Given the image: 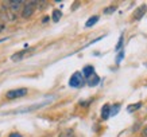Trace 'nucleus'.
Wrapping results in <instances>:
<instances>
[{
    "instance_id": "obj_1",
    "label": "nucleus",
    "mask_w": 147,
    "mask_h": 137,
    "mask_svg": "<svg viewBox=\"0 0 147 137\" xmlns=\"http://www.w3.org/2000/svg\"><path fill=\"white\" fill-rule=\"evenodd\" d=\"M85 84L84 81V75L81 74V71H76V73H73V75L70 77V80H69V86L70 88H82Z\"/></svg>"
},
{
    "instance_id": "obj_2",
    "label": "nucleus",
    "mask_w": 147,
    "mask_h": 137,
    "mask_svg": "<svg viewBox=\"0 0 147 137\" xmlns=\"http://www.w3.org/2000/svg\"><path fill=\"white\" fill-rule=\"evenodd\" d=\"M16 19V13L12 12L7 7H0V20L3 22H13Z\"/></svg>"
},
{
    "instance_id": "obj_3",
    "label": "nucleus",
    "mask_w": 147,
    "mask_h": 137,
    "mask_svg": "<svg viewBox=\"0 0 147 137\" xmlns=\"http://www.w3.org/2000/svg\"><path fill=\"white\" fill-rule=\"evenodd\" d=\"M35 8H36V1L24 3L23 9H22V18L27 19V18H30V16H32V13L35 12Z\"/></svg>"
},
{
    "instance_id": "obj_4",
    "label": "nucleus",
    "mask_w": 147,
    "mask_h": 137,
    "mask_svg": "<svg viewBox=\"0 0 147 137\" xmlns=\"http://www.w3.org/2000/svg\"><path fill=\"white\" fill-rule=\"evenodd\" d=\"M27 94V89L26 88H20V89H13V90H9L7 92L5 97L8 100H15V98H22Z\"/></svg>"
},
{
    "instance_id": "obj_5",
    "label": "nucleus",
    "mask_w": 147,
    "mask_h": 137,
    "mask_svg": "<svg viewBox=\"0 0 147 137\" xmlns=\"http://www.w3.org/2000/svg\"><path fill=\"white\" fill-rule=\"evenodd\" d=\"M146 12H147V5L146 4L138 7V8L135 9V12H134V20H140V19L146 15Z\"/></svg>"
},
{
    "instance_id": "obj_6",
    "label": "nucleus",
    "mask_w": 147,
    "mask_h": 137,
    "mask_svg": "<svg viewBox=\"0 0 147 137\" xmlns=\"http://www.w3.org/2000/svg\"><path fill=\"white\" fill-rule=\"evenodd\" d=\"M50 101H45L42 102V104H36V105L34 106H30V108H26V109H18V110H15L13 113H27V112H32V110H36V109H39V108H42V106L47 105Z\"/></svg>"
},
{
    "instance_id": "obj_7",
    "label": "nucleus",
    "mask_w": 147,
    "mask_h": 137,
    "mask_svg": "<svg viewBox=\"0 0 147 137\" xmlns=\"http://www.w3.org/2000/svg\"><path fill=\"white\" fill-rule=\"evenodd\" d=\"M5 5H7V8H9L12 12H16L18 9H20L24 5V3L23 1H8V3H5Z\"/></svg>"
},
{
    "instance_id": "obj_8",
    "label": "nucleus",
    "mask_w": 147,
    "mask_h": 137,
    "mask_svg": "<svg viewBox=\"0 0 147 137\" xmlns=\"http://www.w3.org/2000/svg\"><path fill=\"white\" fill-rule=\"evenodd\" d=\"M81 74L84 75L85 78H86V80H88V78H89L90 75H93L94 74V67L93 66H85L84 69H82V73H81Z\"/></svg>"
},
{
    "instance_id": "obj_9",
    "label": "nucleus",
    "mask_w": 147,
    "mask_h": 137,
    "mask_svg": "<svg viewBox=\"0 0 147 137\" xmlns=\"http://www.w3.org/2000/svg\"><path fill=\"white\" fill-rule=\"evenodd\" d=\"M100 82V77H98L96 73H94L93 75H90L89 78H88V85H89L90 88H93V86H96V85Z\"/></svg>"
},
{
    "instance_id": "obj_10",
    "label": "nucleus",
    "mask_w": 147,
    "mask_h": 137,
    "mask_svg": "<svg viewBox=\"0 0 147 137\" xmlns=\"http://www.w3.org/2000/svg\"><path fill=\"white\" fill-rule=\"evenodd\" d=\"M111 116V106L108 105H104L101 109V118L102 120H108V117Z\"/></svg>"
},
{
    "instance_id": "obj_11",
    "label": "nucleus",
    "mask_w": 147,
    "mask_h": 137,
    "mask_svg": "<svg viewBox=\"0 0 147 137\" xmlns=\"http://www.w3.org/2000/svg\"><path fill=\"white\" fill-rule=\"evenodd\" d=\"M98 16L97 15H94V16H92V18H89L88 19V22L85 23V27H86V28H88V27H92V26H94V24H96V23L98 22Z\"/></svg>"
},
{
    "instance_id": "obj_12",
    "label": "nucleus",
    "mask_w": 147,
    "mask_h": 137,
    "mask_svg": "<svg viewBox=\"0 0 147 137\" xmlns=\"http://www.w3.org/2000/svg\"><path fill=\"white\" fill-rule=\"evenodd\" d=\"M140 106H142V102H136V104H132V105H129L128 108H127V112H128V113H134L135 110H138Z\"/></svg>"
},
{
    "instance_id": "obj_13",
    "label": "nucleus",
    "mask_w": 147,
    "mask_h": 137,
    "mask_svg": "<svg viewBox=\"0 0 147 137\" xmlns=\"http://www.w3.org/2000/svg\"><path fill=\"white\" fill-rule=\"evenodd\" d=\"M26 53H27L26 50H23V51H20V53H18V54H13L12 57H11V59H12V61H15V62H19V61L24 57V54H26Z\"/></svg>"
},
{
    "instance_id": "obj_14",
    "label": "nucleus",
    "mask_w": 147,
    "mask_h": 137,
    "mask_svg": "<svg viewBox=\"0 0 147 137\" xmlns=\"http://www.w3.org/2000/svg\"><path fill=\"white\" fill-rule=\"evenodd\" d=\"M51 18H53V20L55 23L59 22V19L62 18V12H61L59 9H54V11H53V16H51Z\"/></svg>"
},
{
    "instance_id": "obj_15",
    "label": "nucleus",
    "mask_w": 147,
    "mask_h": 137,
    "mask_svg": "<svg viewBox=\"0 0 147 137\" xmlns=\"http://www.w3.org/2000/svg\"><path fill=\"white\" fill-rule=\"evenodd\" d=\"M58 137H76V136H74V132H73L71 129H66V130H63V132L59 133Z\"/></svg>"
},
{
    "instance_id": "obj_16",
    "label": "nucleus",
    "mask_w": 147,
    "mask_h": 137,
    "mask_svg": "<svg viewBox=\"0 0 147 137\" xmlns=\"http://www.w3.org/2000/svg\"><path fill=\"white\" fill-rule=\"evenodd\" d=\"M120 110V104H115V106L111 108V116H116Z\"/></svg>"
},
{
    "instance_id": "obj_17",
    "label": "nucleus",
    "mask_w": 147,
    "mask_h": 137,
    "mask_svg": "<svg viewBox=\"0 0 147 137\" xmlns=\"http://www.w3.org/2000/svg\"><path fill=\"white\" fill-rule=\"evenodd\" d=\"M123 58H124V50H121L120 53H119V55L116 57V63L119 65V63H120L121 61H123Z\"/></svg>"
},
{
    "instance_id": "obj_18",
    "label": "nucleus",
    "mask_w": 147,
    "mask_h": 137,
    "mask_svg": "<svg viewBox=\"0 0 147 137\" xmlns=\"http://www.w3.org/2000/svg\"><path fill=\"white\" fill-rule=\"evenodd\" d=\"M121 46H123V35H120V38H119V42H117V44H116L115 50L116 51H119V50L121 49Z\"/></svg>"
},
{
    "instance_id": "obj_19",
    "label": "nucleus",
    "mask_w": 147,
    "mask_h": 137,
    "mask_svg": "<svg viewBox=\"0 0 147 137\" xmlns=\"http://www.w3.org/2000/svg\"><path fill=\"white\" fill-rule=\"evenodd\" d=\"M115 11H116V7L115 5H111V7H108V8L104 9V13L108 15V13H112V12H115Z\"/></svg>"
},
{
    "instance_id": "obj_20",
    "label": "nucleus",
    "mask_w": 147,
    "mask_h": 137,
    "mask_svg": "<svg viewBox=\"0 0 147 137\" xmlns=\"http://www.w3.org/2000/svg\"><path fill=\"white\" fill-rule=\"evenodd\" d=\"M8 137H23L20 133H16V132H13V133H11Z\"/></svg>"
},
{
    "instance_id": "obj_21",
    "label": "nucleus",
    "mask_w": 147,
    "mask_h": 137,
    "mask_svg": "<svg viewBox=\"0 0 147 137\" xmlns=\"http://www.w3.org/2000/svg\"><path fill=\"white\" fill-rule=\"evenodd\" d=\"M142 137H147V126L144 129H143V132H142Z\"/></svg>"
},
{
    "instance_id": "obj_22",
    "label": "nucleus",
    "mask_w": 147,
    "mask_h": 137,
    "mask_svg": "<svg viewBox=\"0 0 147 137\" xmlns=\"http://www.w3.org/2000/svg\"><path fill=\"white\" fill-rule=\"evenodd\" d=\"M3 30H4V24H1V23H0V32L3 31Z\"/></svg>"
},
{
    "instance_id": "obj_23",
    "label": "nucleus",
    "mask_w": 147,
    "mask_h": 137,
    "mask_svg": "<svg viewBox=\"0 0 147 137\" xmlns=\"http://www.w3.org/2000/svg\"><path fill=\"white\" fill-rule=\"evenodd\" d=\"M47 20H49V16H45V18H43V20H42V22H43V23H46V22H47Z\"/></svg>"
},
{
    "instance_id": "obj_24",
    "label": "nucleus",
    "mask_w": 147,
    "mask_h": 137,
    "mask_svg": "<svg viewBox=\"0 0 147 137\" xmlns=\"http://www.w3.org/2000/svg\"><path fill=\"white\" fill-rule=\"evenodd\" d=\"M4 40H8V38H4V39H0V43H1V42H4Z\"/></svg>"
}]
</instances>
